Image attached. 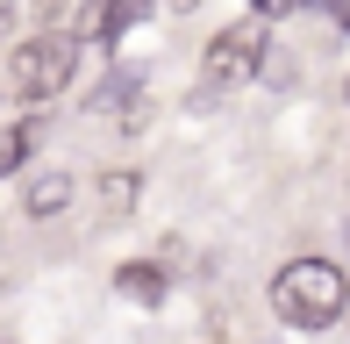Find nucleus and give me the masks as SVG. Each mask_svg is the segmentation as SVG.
Returning <instances> with one entry per match:
<instances>
[{"label":"nucleus","instance_id":"9b49d317","mask_svg":"<svg viewBox=\"0 0 350 344\" xmlns=\"http://www.w3.org/2000/svg\"><path fill=\"white\" fill-rule=\"evenodd\" d=\"M343 29H350V8H343Z\"/></svg>","mask_w":350,"mask_h":344},{"label":"nucleus","instance_id":"1a4fd4ad","mask_svg":"<svg viewBox=\"0 0 350 344\" xmlns=\"http://www.w3.org/2000/svg\"><path fill=\"white\" fill-rule=\"evenodd\" d=\"M300 8H350V0H300Z\"/></svg>","mask_w":350,"mask_h":344},{"label":"nucleus","instance_id":"39448f33","mask_svg":"<svg viewBox=\"0 0 350 344\" xmlns=\"http://www.w3.org/2000/svg\"><path fill=\"white\" fill-rule=\"evenodd\" d=\"M115 287L129 294V302H165V273H157V265H122Z\"/></svg>","mask_w":350,"mask_h":344},{"label":"nucleus","instance_id":"0eeeda50","mask_svg":"<svg viewBox=\"0 0 350 344\" xmlns=\"http://www.w3.org/2000/svg\"><path fill=\"white\" fill-rule=\"evenodd\" d=\"M29 144H36V130H29V122H14V130H0V172H14L29 158Z\"/></svg>","mask_w":350,"mask_h":344},{"label":"nucleus","instance_id":"f03ea898","mask_svg":"<svg viewBox=\"0 0 350 344\" xmlns=\"http://www.w3.org/2000/svg\"><path fill=\"white\" fill-rule=\"evenodd\" d=\"M65 79H72V36H65V29L29 36L22 51H14V65H8V86L22 93V101H51Z\"/></svg>","mask_w":350,"mask_h":344},{"label":"nucleus","instance_id":"7ed1b4c3","mask_svg":"<svg viewBox=\"0 0 350 344\" xmlns=\"http://www.w3.org/2000/svg\"><path fill=\"white\" fill-rule=\"evenodd\" d=\"M258 58H265V14H250V22L221 29V36L208 43V79L236 86V79H250V72H258Z\"/></svg>","mask_w":350,"mask_h":344},{"label":"nucleus","instance_id":"6e6552de","mask_svg":"<svg viewBox=\"0 0 350 344\" xmlns=\"http://www.w3.org/2000/svg\"><path fill=\"white\" fill-rule=\"evenodd\" d=\"M36 14H43V29H51V22H65V0H36Z\"/></svg>","mask_w":350,"mask_h":344},{"label":"nucleus","instance_id":"20e7f679","mask_svg":"<svg viewBox=\"0 0 350 344\" xmlns=\"http://www.w3.org/2000/svg\"><path fill=\"white\" fill-rule=\"evenodd\" d=\"M65 201H72V172H36L29 194H22V208H29V215H57Z\"/></svg>","mask_w":350,"mask_h":344},{"label":"nucleus","instance_id":"f257e3e1","mask_svg":"<svg viewBox=\"0 0 350 344\" xmlns=\"http://www.w3.org/2000/svg\"><path fill=\"white\" fill-rule=\"evenodd\" d=\"M272 308L293 330H322V323H336L350 308V280L329 258H293V265H279V280H272Z\"/></svg>","mask_w":350,"mask_h":344},{"label":"nucleus","instance_id":"423d86ee","mask_svg":"<svg viewBox=\"0 0 350 344\" xmlns=\"http://www.w3.org/2000/svg\"><path fill=\"white\" fill-rule=\"evenodd\" d=\"M136 194H143L136 172H107V180H100V208H107V215H129V208H136Z\"/></svg>","mask_w":350,"mask_h":344},{"label":"nucleus","instance_id":"9d476101","mask_svg":"<svg viewBox=\"0 0 350 344\" xmlns=\"http://www.w3.org/2000/svg\"><path fill=\"white\" fill-rule=\"evenodd\" d=\"M172 8H193V0H172Z\"/></svg>","mask_w":350,"mask_h":344}]
</instances>
